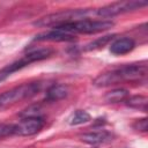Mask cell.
<instances>
[{
	"instance_id": "8fae6325",
	"label": "cell",
	"mask_w": 148,
	"mask_h": 148,
	"mask_svg": "<svg viewBox=\"0 0 148 148\" xmlns=\"http://www.w3.org/2000/svg\"><path fill=\"white\" fill-rule=\"evenodd\" d=\"M69 90L68 87L65 84H53L51 86L45 95V98L50 102H57L60 99H64L65 97H67Z\"/></svg>"
},
{
	"instance_id": "7a4b0ae2",
	"label": "cell",
	"mask_w": 148,
	"mask_h": 148,
	"mask_svg": "<svg viewBox=\"0 0 148 148\" xmlns=\"http://www.w3.org/2000/svg\"><path fill=\"white\" fill-rule=\"evenodd\" d=\"M114 25L112 21L109 20H90V18H82L77 21H73L60 27L53 28L58 29L72 35L75 34H98L111 29Z\"/></svg>"
},
{
	"instance_id": "e0dca14e",
	"label": "cell",
	"mask_w": 148,
	"mask_h": 148,
	"mask_svg": "<svg viewBox=\"0 0 148 148\" xmlns=\"http://www.w3.org/2000/svg\"><path fill=\"white\" fill-rule=\"evenodd\" d=\"M133 127L136 130V131H140V132H146L147 128H148V121H147V118H141V119H136L133 124Z\"/></svg>"
},
{
	"instance_id": "52a82bcc",
	"label": "cell",
	"mask_w": 148,
	"mask_h": 148,
	"mask_svg": "<svg viewBox=\"0 0 148 148\" xmlns=\"http://www.w3.org/2000/svg\"><path fill=\"white\" fill-rule=\"evenodd\" d=\"M45 125V121L39 116L24 117L18 124H15V135L30 136L38 133Z\"/></svg>"
},
{
	"instance_id": "277c9868",
	"label": "cell",
	"mask_w": 148,
	"mask_h": 148,
	"mask_svg": "<svg viewBox=\"0 0 148 148\" xmlns=\"http://www.w3.org/2000/svg\"><path fill=\"white\" fill-rule=\"evenodd\" d=\"M95 13L89 9H67L58 13H52L49 14L44 17H40L39 20L34 22V25L36 27H60L62 24L82 20V18H88V15Z\"/></svg>"
},
{
	"instance_id": "7c38bea8",
	"label": "cell",
	"mask_w": 148,
	"mask_h": 148,
	"mask_svg": "<svg viewBox=\"0 0 148 148\" xmlns=\"http://www.w3.org/2000/svg\"><path fill=\"white\" fill-rule=\"evenodd\" d=\"M128 96H130V91L127 89L118 88L106 92L104 96V101L106 103H119V102H124Z\"/></svg>"
},
{
	"instance_id": "30bf717a",
	"label": "cell",
	"mask_w": 148,
	"mask_h": 148,
	"mask_svg": "<svg viewBox=\"0 0 148 148\" xmlns=\"http://www.w3.org/2000/svg\"><path fill=\"white\" fill-rule=\"evenodd\" d=\"M80 138H81V141L88 145H99L109 141L111 139V134L106 131H95V132L84 133Z\"/></svg>"
},
{
	"instance_id": "3957f363",
	"label": "cell",
	"mask_w": 148,
	"mask_h": 148,
	"mask_svg": "<svg viewBox=\"0 0 148 148\" xmlns=\"http://www.w3.org/2000/svg\"><path fill=\"white\" fill-rule=\"evenodd\" d=\"M53 52H54L53 49H50V47L36 49V50H32V51L28 52L25 56H23L18 60H15V61L8 64L7 66H5L0 69V83L2 81H5L7 77H9L12 74H14L15 72L29 66L30 64L50 58L53 54Z\"/></svg>"
},
{
	"instance_id": "2e32d148",
	"label": "cell",
	"mask_w": 148,
	"mask_h": 148,
	"mask_svg": "<svg viewBox=\"0 0 148 148\" xmlns=\"http://www.w3.org/2000/svg\"><path fill=\"white\" fill-rule=\"evenodd\" d=\"M15 135V124H0V139Z\"/></svg>"
},
{
	"instance_id": "5b68a950",
	"label": "cell",
	"mask_w": 148,
	"mask_h": 148,
	"mask_svg": "<svg viewBox=\"0 0 148 148\" xmlns=\"http://www.w3.org/2000/svg\"><path fill=\"white\" fill-rule=\"evenodd\" d=\"M39 90H40L39 82L23 83L21 86L12 88V89L0 94V109H5L7 106H10V105L20 102V101L30 98V97L35 96Z\"/></svg>"
},
{
	"instance_id": "9c48e42d",
	"label": "cell",
	"mask_w": 148,
	"mask_h": 148,
	"mask_svg": "<svg viewBox=\"0 0 148 148\" xmlns=\"http://www.w3.org/2000/svg\"><path fill=\"white\" fill-rule=\"evenodd\" d=\"M135 47L134 39L130 37H123L114 39L110 45V52L114 56H124L130 53Z\"/></svg>"
},
{
	"instance_id": "9a60e30c",
	"label": "cell",
	"mask_w": 148,
	"mask_h": 148,
	"mask_svg": "<svg viewBox=\"0 0 148 148\" xmlns=\"http://www.w3.org/2000/svg\"><path fill=\"white\" fill-rule=\"evenodd\" d=\"M91 119L90 114L86 111V110H76L74 113H72V116L68 119V124L72 126H76V125H81V124H86Z\"/></svg>"
},
{
	"instance_id": "6da1fadb",
	"label": "cell",
	"mask_w": 148,
	"mask_h": 148,
	"mask_svg": "<svg viewBox=\"0 0 148 148\" xmlns=\"http://www.w3.org/2000/svg\"><path fill=\"white\" fill-rule=\"evenodd\" d=\"M147 74V66L132 64L125 65L120 68L103 73L98 75L92 84L95 87H108L111 84H116L124 81H136L145 77Z\"/></svg>"
},
{
	"instance_id": "4fadbf2b",
	"label": "cell",
	"mask_w": 148,
	"mask_h": 148,
	"mask_svg": "<svg viewBox=\"0 0 148 148\" xmlns=\"http://www.w3.org/2000/svg\"><path fill=\"white\" fill-rule=\"evenodd\" d=\"M125 104L132 109H136V110H147V103L148 99L146 96L142 95H134V96H128L125 101Z\"/></svg>"
},
{
	"instance_id": "5bb4252c",
	"label": "cell",
	"mask_w": 148,
	"mask_h": 148,
	"mask_svg": "<svg viewBox=\"0 0 148 148\" xmlns=\"http://www.w3.org/2000/svg\"><path fill=\"white\" fill-rule=\"evenodd\" d=\"M116 35H105V36H102V37H98L97 39L88 43L83 50L84 51H92V50H98V49H102L104 47L106 44H109L113 38H114Z\"/></svg>"
},
{
	"instance_id": "8992f818",
	"label": "cell",
	"mask_w": 148,
	"mask_h": 148,
	"mask_svg": "<svg viewBox=\"0 0 148 148\" xmlns=\"http://www.w3.org/2000/svg\"><path fill=\"white\" fill-rule=\"evenodd\" d=\"M146 6H147L146 1H118V2H113V3H110L108 6L96 9L95 14L102 17H112L119 14L140 9Z\"/></svg>"
},
{
	"instance_id": "ba28073f",
	"label": "cell",
	"mask_w": 148,
	"mask_h": 148,
	"mask_svg": "<svg viewBox=\"0 0 148 148\" xmlns=\"http://www.w3.org/2000/svg\"><path fill=\"white\" fill-rule=\"evenodd\" d=\"M75 39H76L75 35H72L58 29L38 34L34 38V40L36 42H73Z\"/></svg>"
}]
</instances>
